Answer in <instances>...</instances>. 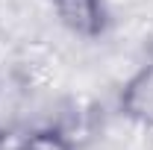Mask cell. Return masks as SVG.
Instances as JSON below:
<instances>
[{
    "label": "cell",
    "mask_w": 153,
    "mask_h": 150,
    "mask_svg": "<svg viewBox=\"0 0 153 150\" xmlns=\"http://www.w3.org/2000/svg\"><path fill=\"white\" fill-rule=\"evenodd\" d=\"M124 109L138 121L153 124V65L130 79L124 91Z\"/></svg>",
    "instance_id": "obj_1"
},
{
    "label": "cell",
    "mask_w": 153,
    "mask_h": 150,
    "mask_svg": "<svg viewBox=\"0 0 153 150\" xmlns=\"http://www.w3.org/2000/svg\"><path fill=\"white\" fill-rule=\"evenodd\" d=\"M56 12L76 33H97L103 24L100 0H56Z\"/></svg>",
    "instance_id": "obj_2"
},
{
    "label": "cell",
    "mask_w": 153,
    "mask_h": 150,
    "mask_svg": "<svg viewBox=\"0 0 153 150\" xmlns=\"http://www.w3.org/2000/svg\"><path fill=\"white\" fill-rule=\"evenodd\" d=\"M18 150H68V144L53 132H38V135H30Z\"/></svg>",
    "instance_id": "obj_3"
}]
</instances>
